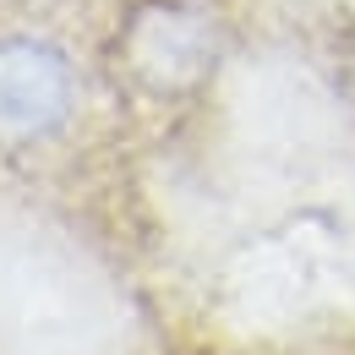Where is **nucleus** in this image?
<instances>
[{
    "label": "nucleus",
    "mask_w": 355,
    "mask_h": 355,
    "mask_svg": "<svg viewBox=\"0 0 355 355\" xmlns=\"http://www.w3.org/2000/svg\"><path fill=\"white\" fill-rule=\"evenodd\" d=\"M77 104L71 60L44 39H0V142L49 137Z\"/></svg>",
    "instance_id": "f03ea898"
},
{
    "label": "nucleus",
    "mask_w": 355,
    "mask_h": 355,
    "mask_svg": "<svg viewBox=\"0 0 355 355\" xmlns=\"http://www.w3.org/2000/svg\"><path fill=\"white\" fill-rule=\"evenodd\" d=\"M219 49H224L219 22L191 0H153L126 28V66L137 83L159 93L197 88L219 66Z\"/></svg>",
    "instance_id": "f257e3e1"
}]
</instances>
